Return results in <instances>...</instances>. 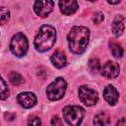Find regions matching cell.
I'll return each mask as SVG.
<instances>
[{
    "instance_id": "obj_22",
    "label": "cell",
    "mask_w": 126,
    "mask_h": 126,
    "mask_svg": "<svg viewBox=\"0 0 126 126\" xmlns=\"http://www.w3.org/2000/svg\"><path fill=\"white\" fill-rule=\"evenodd\" d=\"M51 124H52L53 126H60V125H61V120H60V118L57 117V116H54V117L52 118V120H51Z\"/></svg>"
},
{
    "instance_id": "obj_7",
    "label": "cell",
    "mask_w": 126,
    "mask_h": 126,
    "mask_svg": "<svg viewBox=\"0 0 126 126\" xmlns=\"http://www.w3.org/2000/svg\"><path fill=\"white\" fill-rule=\"evenodd\" d=\"M99 70H100V73L103 77H105L107 79H114L118 76L120 68L116 62L107 61Z\"/></svg>"
},
{
    "instance_id": "obj_9",
    "label": "cell",
    "mask_w": 126,
    "mask_h": 126,
    "mask_svg": "<svg viewBox=\"0 0 126 126\" xmlns=\"http://www.w3.org/2000/svg\"><path fill=\"white\" fill-rule=\"evenodd\" d=\"M17 99L19 104L24 108H31L36 103V96L34 95V94L30 92H24L19 94Z\"/></svg>"
},
{
    "instance_id": "obj_6",
    "label": "cell",
    "mask_w": 126,
    "mask_h": 126,
    "mask_svg": "<svg viewBox=\"0 0 126 126\" xmlns=\"http://www.w3.org/2000/svg\"><path fill=\"white\" fill-rule=\"evenodd\" d=\"M79 97L80 100L87 106H93L97 102L98 94L96 91L87 87V86H81L79 88Z\"/></svg>"
},
{
    "instance_id": "obj_2",
    "label": "cell",
    "mask_w": 126,
    "mask_h": 126,
    "mask_svg": "<svg viewBox=\"0 0 126 126\" xmlns=\"http://www.w3.org/2000/svg\"><path fill=\"white\" fill-rule=\"evenodd\" d=\"M56 31L50 25H44L39 29L38 33L34 38V47L39 52L49 50L55 43Z\"/></svg>"
},
{
    "instance_id": "obj_3",
    "label": "cell",
    "mask_w": 126,
    "mask_h": 126,
    "mask_svg": "<svg viewBox=\"0 0 126 126\" xmlns=\"http://www.w3.org/2000/svg\"><path fill=\"white\" fill-rule=\"evenodd\" d=\"M63 117L69 126H79L84 118L85 110L78 105H67L63 108Z\"/></svg>"
},
{
    "instance_id": "obj_5",
    "label": "cell",
    "mask_w": 126,
    "mask_h": 126,
    "mask_svg": "<svg viewBox=\"0 0 126 126\" xmlns=\"http://www.w3.org/2000/svg\"><path fill=\"white\" fill-rule=\"evenodd\" d=\"M66 88H67V84L63 78L59 77L55 79V81L52 82L46 89L47 97L50 100H58L62 98L66 92Z\"/></svg>"
},
{
    "instance_id": "obj_14",
    "label": "cell",
    "mask_w": 126,
    "mask_h": 126,
    "mask_svg": "<svg viewBox=\"0 0 126 126\" xmlns=\"http://www.w3.org/2000/svg\"><path fill=\"white\" fill-rule=\"evenodd\" d=\"M108 123H109V116L105 112H99L94 118V126H105Z\"/></svg>"
},
{
    "instance_id": "obj_11",
    "label": "cell",
    "mask_w": 126,
    "mask_h": 126,
    "mask_svg": "<svg viewBox=\"0 0 126 126\" xmlns=\"http://www.w3.org/2000/svg\"><path fill=\"white\" fill-rule=\"evenodd\" d=\"M103 97L110 105H114L118 100L119 94L113 86H106L103 91Z\"/></svg>"
},
{
    "instance_id": "obj_10",
    "label": "cell",
    "mask_w": 126,
    "mask_h": 126,
    "mask_svg": "<svg viewBox=\"0 0 126 126\" xmlns=\"http://www.w3.org/2000/svg\"><path fill=\"white\" fill-rule=\"evenodd\" d=\"M59 7L64 15H72L78 10L79 5L75 0H63L59 2Z\"/></svg>"
},
{
    "instance_id": "obj_4",
    "label": "cell",
    "mask_w": 126,
    "mask_h": 126,
    "mask_svg": "<svg viewBox=\"0 0 126 126\" xmlns=\"http://www.w3.org/2000/svg\"><path fill=\"white\" fill-rule=\"evenodd\" d=\"M29 48V42L27 39V36L21 32L16 33L10 42V50L14 55L17 57H22L24 56Z\"/></svg>"
},
{
    "instance_id": "obj_17",
    "label": "cell",
    "mask_w": 126,
    "mask_h": 126,
    "mask_svg": "<svg viewBox=\"0 0 126 126\" xmlns=\"http://www.w3.org/2000/svg\"><path fill=\"white\" fill-rule=\"evenodd\" d=\"M9 95V89L5 81L0 76V99H6Z\"/></svg>"
},
{
    "instance_id": "obj_15",
    "label": "cell",
    "mask_w": 126,
    "mask_h": 126,
    "mask_svg": "<svg viewBox=\"0 0 126 126\" xmlns=\"http://www.w3.org/2000/svg\"><path fill=\"white\" fill-rule=\"evenodd\" d=\"M109 46H110V50H111V53L114 57L116 58H121L122 55H123V48L121 47V45L114 41V40H111L109 42Z\"/></svg>"
},
{
    "instance_id": "obj_13",
    "label": "cell",
    "mask_w": 126,
    "mask_h": 126,
    "mask_svg": "<svg viewBox=\"0 0 126 126\" xmlns=\"http://www.w3.org/2000/svg\"><path fill=\"white\" fill-rule=\"evenodd\" d=\"M51 63L56 67V68H63L66 63H67V59L66 56L64 55V53H62L61 51H56L52 54L51 58Z\"/></svg>"
},
{
    "instance_id": "obj_8",
    "label": "cell",
    "mask_w": 126,
    "mask_h": 126,
    "mask_svg": "<svg viewBox=\"0 0 126 126\" xmlns=\"http://www.w3.org/2000/svg\"><path fill=\"white\" fill-rule=\"evenodd\" d=\"M53 5H54V2L49 1V0L36 1L33 5V10H34L36 15H38L41 18H45L52 11Z\"/></svg>"
},
{
    "instance_id": "obj_21",
    "label": "cell",
    "mask_w": 126,
    "mask_h": 126,
    "mask_svg": "<svg viewBox=\"0 0 126 126\" xmlns=\"http://www.w3.org/2000/svg\"><path fill=\"white\" fill-rule=\"evenodd\" d=\"M103 15L100 13V12H96V13H94V17H93V20H94V22L95 23V24H99V23H101L102 21H103Z\"/></svg>"
},
{
    "instance_id": "obj_12",
    "label": "cell",
    "mask_w": 126,
    "mask_h": 126,
    "mask_svg": "<svg viewBox=\"0 0 126 126\" xmlns=\"http://www.w3.org/2000/svg\"><path fill=\"white\" fill-rule=\"evenodd\" d=\"M124 23H125V19L122 15H118L116 16V18L114 19L112 26H111V30L112 32L115 36H120L123 32H124Z\"/></svg>"
},
{
    "instance_id": "obj_20",
    "label": "cell",
    "mask_w": 126,
    "mask_h": 126,
    "mask_svg": "<svg viewBox=\"0 0 126 126\" xmlns=\"http://www.w3.org/2000/svg\"><path fill=\"white\" fill-rule=\"evenodd\" d=\"M28 125L29 126H40L41 125V121H40L39 117H37V116H32L28 120Z\"/></svg>"
},
{
    "instance_id": "obj_23",
    "label": "cell",
    "mask_w": 126,
    "mask_h": 126,
    "mask_svg": "<svg viewBox=\"0 0 126 126\" xmlns=\"http://www.w3.org/2000/svg\"><path fill=\"white\" fill-rule=\"evenodd\" d=\"M125 125H126V122H125V118L124 117L121 118V119H119L118 122H117V124H116V126H125Z\"/></svg>"
},
{
    "instance_id": "obj_19",
    "label": "cell",
    "mask_w": 126,
    "mask_h": 126,
    "mask_svg": "<svg viewBox=\"0 0 126 126\" xmlns=\"http://www.w3.org/2000/svg\"><path fill=\"white\" fill-rule=\"evenodd\" d=\"M89 66H90V68H91V70H92L93 72H96V71H98V70L100 69V67H99V62H98V60L95 59V58L90 60Z\"/></svg>"
},
{
    "instance_id": "obj_16",
    "label": "cell",
    "mask_w": 126,
    "mask_h": 126,
    "mask_svg": "<svg viewBox=\"0 0 126 126\" xmlns=\"http://www.w3.org/2000/svg\"><path fill=\"white\" fill-rule=\"evenodd\" d=\"M9 80H10V82H11L13 85H15V86H19V85H21V84L24 82L23 77H22L19 73L14 72V71L9 74Z\"/></svg>"
},
{
    "instance_id": "obj_1",
    "label": "cell",
    "mask_w": 126,
    "mask_h": 126,
    "mask_svg": "<svg viewBox=\"0 0 126 126\" xmlns=\"http://www.w3.org/2000/svg\"><path fill=\"white\" fill-rule=\"evenodd\" d=\"M90 31L86 27H73L68 33V43L70 50L75 54H82L89 43Z\"/></svg>"
},
{
    "instance_id": "obj_18",
    "label": "cell",
    "mask_w": 126,
    "mask_h": 126,
    "mask_svg": "<svg viewBox=\"0 0 126 126\" xmlns=\"http://www.w3.org/2000/svg\"><path fill=\"white\" fill-rule=\"evenodd\" d=\"M10 19V12L7 8L1 7L0 8V25L6 24Z\"/></svg>"
}]
</instances>
